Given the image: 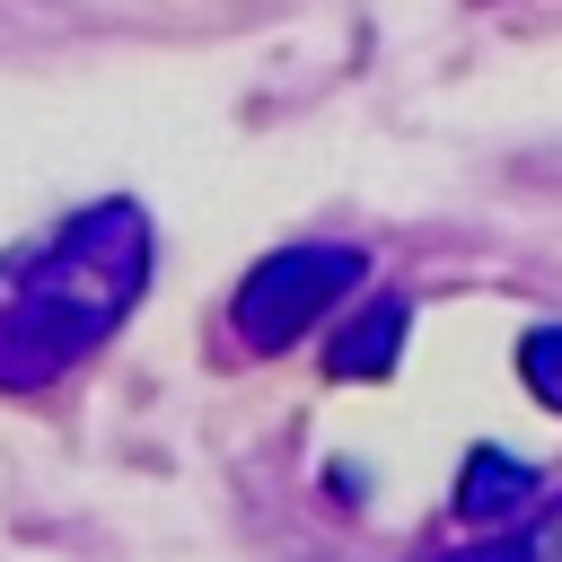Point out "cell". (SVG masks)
I'll return each mask as SVG.
<instances>
[{
  "label": "cell",
  "mask_w": 562,
  "mask_h": 562,
  "mask_svg": "<svg viewBox=\"0 0 562 562\" xmlns=\"http://www.w3.org/2000/svg\"><path fill=\"white\" fill-rule=\"evenodd\" d=\"M518 378L544 413H562V325H527L518 334Z\"/></svg>",
  "instance_id": "obj_6"
},
{
  "label": "cell",
  "mask_w": 562,
  "mask_h": 562,
  "mask_svg": "<svg viewBox=\"0 0 562 562\" xmlns=\"http://www.w3.org/2000/svg\"><path fill=\"white\" fill-rule=\"evenodd\" d=\"M404 334H413V299L369 290V299H360V307L334 325L325 369H334V378H386V369H395V351H404Z\"/></svg>",
  "instance_id": "obj_3"
},
{
  "label": "cell",
  "mask_w": 562,
  "mask_h": 562,
  "mask_svg": "<svg viewBox=\"0 0 562 562\" xmlns=\"http://www.w3.org/2000/svg\"><path fill=\"white\" fill-rule=\"evenodd\" d=\"M553 483H536V465H518V457H501V448H474L465 457V483H457V518L465 527H501V518H518V509H536Z\"/></svg>",
  "instance_id": "obj_5"
},
{
  "label": "cell",
  "mask_w": 562,
  "mask_h": 562,
  "mask_svg": "<svg viewBox=\"0 0 562 562\" xmlns=\"http://www.w3.org/2000/svg\"><path fill=\"white\" fill-rule=\"evenodd\" d=\"M149 290V211L88 202L53 220L35 246L0 255V395H35L70 378Z\"/></svg>",
  "instance_id": "obj_1"
},
{
  "label": "cell",
  "mask_w": 562,
  "mask_h": 562,
  "mask_svg": "<svg viewBox=\"0 0 562 562\" xmlns=\"http://www.w3.org/2000/svg\"><path fill=\"white\" fill-rule=\"evenodd\" d=\"M413 562H562V483H553L536 509H518V518H501V527H465L457 544L413 553Z\"/></svg>",
  "instance_id": "obj_4"
},
{
  "label": "cell",
  "mask_w": 562,
  "mask_h": 562,
  "mask_svg": "<svg viewBox=\"0 0 562 562\" xmlns=\"http://www.w3.org/2000/svg\"><path fill=\"white\" fill-rule=\"evenodd\" d=\"M360 281H369V255H360V246H334V237H316V246H272V255L237 281V299H228V342H237L246 360H272V351H290L299 334H316V316L342 307Z\"/></svg>",
  "instance_id": "obj_2"
}]
</instances>
